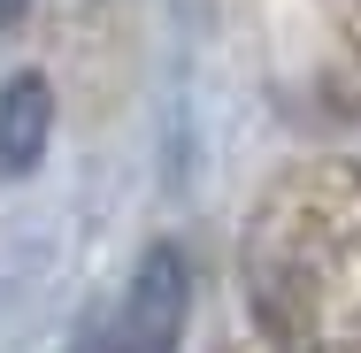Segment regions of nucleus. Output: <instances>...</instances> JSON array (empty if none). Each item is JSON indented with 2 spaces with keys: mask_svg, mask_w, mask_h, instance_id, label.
I'll list each match as a JSON object with an SVG mask.
<instances>
[{
  "mask_svg": "<svg viewBox=\"0 0 361 353\" xmlns=\"http://www.w3.org/2000/svg\"><path fill=\"white\" fill-rule=\"evenodd\" d=\"M185 315H192V269H185V254L161 238V246L139 254L123 299H108V307L85 315V330H77L70 353H177Z\"/></svg>",
  "mask_w": 361,
  "mask_h": 353,
  "instance_id": "obj_1",
  "label": "nucleus"
},
{
  "mask_svg": "<svg viewBox=\"0 0 361 353\" xmlns=\"http://www.w3.org/2000/svg\"><path fill=\"white\" fill-rule=\"evenodd\" d=\"M54 146V85L39 70H16L0 85V177H31Z\"/></svg>",
  "mask_w": 361,
  "mask_h": 353,
  "instance_id": "obj_2",
  "label": "nucleus"
},
{
  "mask_svg": "<svg viewBox=\"0 0 361 353\" xmlns=\"http://www.w3.org/2000/svg\"><path fill=\"white\" fill-rule=\"evenodd\" d=\"M23 16H31V0H0V31H16Z\"/></svg>",
  "mask_w": 361,
  "mask_h": 353,
  "instance_id": "obj_3",
  "label": "nucleus"
}]
</instances>
